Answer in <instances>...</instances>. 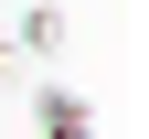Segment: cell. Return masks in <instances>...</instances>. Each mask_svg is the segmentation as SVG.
<instances>
[{"label": "cell", "instance_id": "cell-3", "mask_svg": "<svg viewBox=\"0 0 149 139\" xmlns=\"http://www.w3.org/2000/svg\"><path fill=\"white\" fill-rule=\"evenodd\" d=\"M0 75H11V43H0Z\"/></svg>", "mask_w": 149, "mask_h": 139}, {"label": "cell", "instance_id": "cell-1", "mask_svg": "<svg viewBox=\"0 0 149 139\" xmlns=\"http://www.w3.org/2000/svg\"><path fill=\"white\" fill-rule=\"evenodd\" d=\"M32 128L43 139H96V96L53 75V86H32Z\"/></svg>", "mask_w": 149, "mask_h": 139}, {"label": "cell", "instance_id": "cell-2", "mask_svg": "<svg viewBox=\"0 0 149 139\" xmlns=\"http://www.w3.org/2000/svg\"><path fill=\"white\" fill-rule=\"evenodd\" d=\"M11 54H64V0H32L22 32H11Z\"/></svg>", "mask_w": 149, "mask_h": 139}]
</instances>
